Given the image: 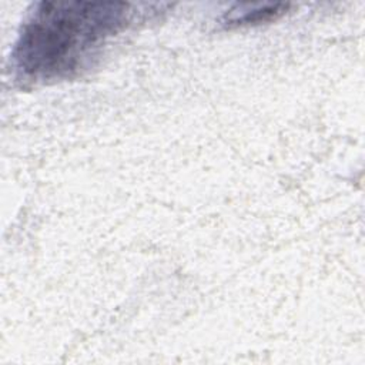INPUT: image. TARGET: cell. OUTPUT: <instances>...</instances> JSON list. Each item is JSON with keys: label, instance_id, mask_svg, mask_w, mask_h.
I'll return each mask as SVG.
<instances>
[{"label": "cell", "instance_id": "6da1fadb", "mask_svg": "<svg viewBox=\"0 0 365 365\" xmlns=\"http://www.w3.org/2000/svg\"><path fill=\"white\" fill-rule=\"evenodd\" d=\"M124 1H38L21 24L11 68L21 84L70 80L90 70L130 21Z\"/></svg>", "mask_w": 365, "mask_h": 365}, {"label": "cell", "instance_id": "7a4b0ae2", "mask_svg": "<svg viewBox=\"0 0 365 365\" xmlns=\"http://www.w3.org/2000/svg\"><path fill=\"white\" fill-rule=\"evenodd\" d=\"M289 4L285 3H245L234 4L222 16V24L227 29L254 26L277 20L287 13Z\"/></svg>", "mask_w": 365, "mask_h": 365}]
</instances>
